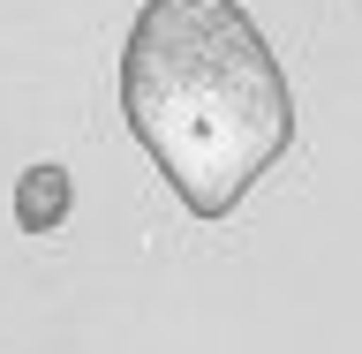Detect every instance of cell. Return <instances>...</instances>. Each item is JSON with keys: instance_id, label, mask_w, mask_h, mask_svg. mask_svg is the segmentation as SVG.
Instances as JSON below:
<instances>
[{"instance_id": "7a4b0ae2", "label": "cell", "mask_w": 362, "mask_h": 354, "mask_svg": "<svg viewBox=\"0 0 362 354\" xmlns=\"http://www.w3.org/2000/svg\"><path fill=\"white\" fill-rule=\"evenodd\" d=\"M68 203H76V181H68L61 166H30V174L16 181V226L23 234H53V226L68 219Z\"/></svg>"}, {"instance_id": "6da1fadb", "label": "cell", "mask_w": 362, "mask_h": 354, "mask_svg": "<svg viewBox=\"0 0 362 354\" xmlns=\"http://www.w3.org/2000/svg\"><path fill=\"white\" fill-rule=\"evenodd\" d=\"M121 121L181 211L226 219L294 143V90L234 0H144L121 45Z\"/></svg>"}]
</instances>
